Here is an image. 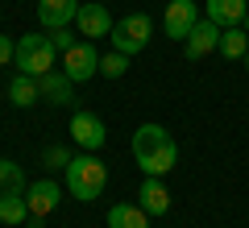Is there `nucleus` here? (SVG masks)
<instances>
[{"instance_id": "1", "label": "nucleus", "mask_w": 249, "mask_h": 228, "mask_svg": "<svg viewBox=\"0 0 249 228\" xmlns=\"http://www.w3.org/2000/svg\"><path fill=\"white\" fill-rule=\"evenodd\" d=\"M133 158H137V166H142L145 175L162 178V175L175 170L178 145H175V137H170L162 124H137V133H133Z\"/></svg>"}, {"instance_id": "2", "label": "nucleus", "mask_w": 249, "mask_h": 228, "mask_svg": "<svg viewBox=\"0 0 249 228\" xmlns=\"http://www.w3.org/2000/svg\"><path fill=\"white\" fill-rule=\"evenodd\" d=\"M62 175H67V191H71L79 203L100 199L104 187H108V166L96 158V154H75L71 166L62 170Z\"/></svg>"}, {"instance_id": "3", "label": "nucleus", "mask_w": 249, "mask_h": 228, "mask_svg": "<svg viewBox=\"0 0 249 228\" xmlns=\"http://www.w3.org/2000/svg\"><path fill=\"white\" fill-rule=\"evenodd\" d=\"M54 62H58V46H54L50 34H25L17 42V58H13V67H17L21 75L42 79V75L54 70Z\"/></svg>"}, {"instance_id": "4", "label": "nucleus", "mask_w": 249, "mask_h": 228, "mask_svg": "<svg viewBox=\"0 0 249 228\" xmlns=\"http://www.w3.org/2000/svg\"><path fill=\"white\" fill-rule=\"evenodd\" d=\"M150 34H154L150 17H145V13H129V17H121L112 25L108 42H112V50H121V54H142L145 46H150Z\"/></svg>"}, {"instance_id": "5", "label": "nucleus", "mask_w": 249, "mask_h": 228, "mask_svg": "<svg viewBox=\"0 0 249 228\" xmlns=\"http://www.w3.org/2000/svg\"><path fill=\"white\" fill-rule=\"evenodd\" d=\"M199 21V4L196 0H170L166 13H162V29H166L170 42H187V34L196 29Z\"/></svg>"}, {"instance_id": "6", "label": "nucleus", "mask_w": 249, "mask_h": 228, "mask_svg": "<svg viewBox=\"0 0 249 228\" xmlns=\"http://www.w3.org/2000/svg\"><path fill=\"white\" fill-rule=\"evenodd\" d=\"M62 70L71 75L75 83H88L91 75H100V54L91 42H75L71 50H62Z\"/></svg>"}, {"instance_id": "7", "label": "nucleus", "mask_w": 249, "mask_h": 228, "mask_svg": "<svg viewBox=\"0 0 249 228\" xmlns=\"http://www.w3.org/2000/svg\"><path fill=\"white\" fill-rule=\"evenodd\" d=\"M75 25H79V34L88 37V42H96V37H108L112 34V13L104 9V4H96V0H83L79 13H75Z\"/></svg>"}, {"instance_id": "8", "label": "nucleus", "mask_w": 249, "mask_h": 228, "mask_svg": "<svg viewBox=\"0 0 249 228\" xmlns=\"http://www.w3.org/2000/svg\"><path fill=\"white\" fill-rule=\"evenodd\" d=\"M71 137H75V145H79V149L96 154V149L108 141V129H104V121H100L96 112H75L71 116Z\"/></svg>"}, {"instance_id": "9", "label": "nucleus", "mask_w": 249, "mask_h": 228, "mask_svg": "<svg viewBox=\"0 0 249 228\" xmlns=\"http://www.w3.org/2000/svg\"><path fill=\"white\" fill-rule=\"evenodd\" d=\"M220 34H224V29L216 25L212 17H199L196 29H191V34H187V42H183L187 58H208L212 50H220Z\"/></svg>"}, {"instance_id": "10", "label": "nucleus", "mask_w": 249, "mask_h": 228, "mask_svg": "<svg viewBox=\"0 0 249 228\" xmlns=\"http://www.w3.org/2000/svg\"><path fill=\"white\" fill-rule=\"evenodd\" d=\"M25 199H29V216L42 220V216H50V211L58 208L62 187L54 183V178H37V183H29V187H25Z\"/></svg>"}, {"instance_id": "11", "label": "nucleus", "mask_w": 249, "mask_h": 228, "mask_svg": "<svg viewBox=\"0 0 249 228\" xmlns=\"http://www.w3.org/2000/svg\"><path fill=\"white\" fill-rule=\"evenodd\" d=\"M37 88H42V100L54 104V108H67L75 100V79L67 75V70H50V75H42Z\"/></svg>"}, {"instance_id": "12", "label": "nucleus", "mask_w": 249, "mask_h": 228, "mask_svg": "<svg viewBox=\"0 0 249 228\" xmlns=\"http://www.w3.org/2000/svg\"><path fill=\"white\" fill-rule=\"evenodd\" d=\"M75 13H79V4L75 0H37V17H42V25L50 29H67L75 21Z\"/></svg>"}, {"instance_id": "13", "label": "nucleus", "mask_w": 249, "mask_h": 228, "mask_svg": "<svg viewBox=\"0 0 249 228\" xmlns=\"http://www.w3.org/2000/svg\"><path fill=\"white\" fill-rule=\"evenodd\" d=\"M137 199H142V208L150 211V216H166L170 211V191H166V183L154 178V175L142 178V195H137Z\"/></svg>"}, {"instance_id": "14", "label": "nucleus", "mask_w": 249, "mask_h": 228, "mask_svg": "<svg viewBox=\"0 0 249 228\" xmlns=\"http://www.w3.org/2000/svg\"><path fill=\"white\" fill-rule=\"evenodd\" d=\"M208 17L220 29H232L249 17V0H208Z\"/></svg>"}, {"instance_id": "15", "label": "nucleus", "mask_w": 249, "mask_h": 228, "mask_svg": "<svg viewBox=\"0 0 249 228\" xmlns=\"http://www.w3.org/2000/svg\"><path fill=\"white\" fill-rule=\"evenodd\" d=\"M108 228H150V211L142 203H112L108 208Z\"/></svg>"}, {"instance_id": "16", "label": "nucleus", "mask_w": 249, "mask_h": 228, "mask_svg": "<svg viewBox=\"0 0 249 228\" xmlns=\"http://www.w3.org/2000/svg\"><path fill=\"white\" fill-rule=\"evenodd\" d=\"M42 100V88H37V79L34 75H13L9 79V104H17V108H29V104H37Z\"/></svg>"}, {"instance_id": "17", "label": "nucleus", "mask_w": 249, "mask_h": 228, "mask_svg": "<svg viewBox=\"0 0 249 228\" xmlns=\"http://www.w3.org/2000/svg\"><path fill=\"white\" fill-rule=\"evenodd\" d=\"M25 220H34L25 191H4L0 195V224H25Z\"/></svg>"}, {"instance_id": "18", "label": "nucleus", "mask_w": 249, "mask_h": 228, "mask_svg": "<svg viewBox=\"0 0 249 228\" xmlns=\"http://www.w3.org/2000/svg\"><path fill=\"white\" fill-rule=\"evenodd\" d=\"M220 54H224V58H245V54H249V34H241V25L224 29V34H220Z\"/></svg>"}, {"instance_id": "19", "label": "nucleus", "mask_w": 249, "mask_h": 228, "mask_svg": "<svg viewBox=\"0 0 249 228\" xmlns=\"http://www.w3.org/2000/svg\"><path fill=\"white\" fill-rule=\"evenodd\" d=\"M25 175H21V166L17 162H9V158H0V195L4 191H25Z\"/></svg>"}, {"instance_id": "20", "label": "nucleus", "mask_w": 249, "mask_h": 228, "mask_svg": "<svg viewBox=\"0 0 249 228\" xmlns=\"http://www.w3.org/2000/svg\"><path fill=\"white\" fill-rule=\"evenodd\" d=\"M124 70H129V54H121V50L100 54V75H104V79H121Z\"/></svg>"}, {"instance_id": "21", "label": "nucleus", "mask_w": 249, "mask_h": 228, "mask_svg": "<svg viewBox=\"0 0 249 228\" xmlns=\"http://www.w3.org/2000/svg\"><path fill=\"white\" fill-rule=\"evenodd\" d=\"M71 158H75V154H71L67 145H50V149L42 154V166H50V170H67V166H71Z\"/></svg>"}, {"instance_id": "22", "label": "nucleus", "mask_w": 249, "mask_h": 228, "mask_svg": "<svg viewBox=\"0 0 249 228\" xmlns=\"http://www.w3.org/2000/svg\"><path fill=\"white\" fill-rule=\"evenodd\" d=\"M13 58H17V42H9V37L0 34V67H9Z\"/></svg>"}, {"instance_id": "23", "label": "nucleus", "mask_w": 249, "mask_h": 228, "mask_svg": "<svg viewBox=\"0 0 249 228\" xmlns=\"http://www.w3.org/2000/svg\"><path fill=\"white\" fill-rule=\"evenodd\" d=\"M50 37H54V46H58V50H71V46H75V37L67 34V29H54Z\"/></svg>"}, {"instance_id": "24", "label": "nucleus", "mask_w": 249, "mask_h": 228, "mask_svg": "<svg viewBox=\"0 0 249 228\" xmlns=\"http://www.w3.org/2000/svg\"><path fill=\"white\" fill-rule=\"evenodd\" d=\"M241 29H249V17H245V21H241Z\"/></svg>"}, {"instance_id": "25", "label": "nucleus", "mask_w": 249, "mask_h": 228, "mask_svg": "<svg viewBox=\"0 0 249 228\" xmlns=\"http://www.w3.org/2000/svg\"><path fill=\"white\" fill-rule=\"evenodd\" d=\"M245 70H249V54H245Z\"/></svg>"}]
</instances>
